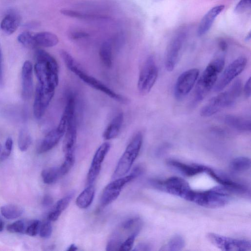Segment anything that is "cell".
<instances>
[{"label": "cell", "instance_id": "6da1fadb", "mask_svg": "<svg viewBox=\"0 0 251 251\" xmlns=\"http://www.w3.org/2000/svg\"><path fill=\"white\" fill-rule=\"evenodd\" d=\"M36 59L34 72L38 83L44 87L55 89L59 81V67L56 60L42 49L36 50Z\"/></svg>", "mask_w": 251, "mask_h": 251}, {"label": "cell", "instance_id": "7a4b0ae2", "mask_svg": "<svg viewBox=\"0 0 251 251\" xmlns=\"http://www.w3.org/2000/svg\"><path fill=\"white\" fill-rule=\"evenodd\" d=\"M60 55L69 70L83 82L91 87L102 92L115 100L122 103L127 102L125 98L116 93L96 78L86 74L69 52L64 50H61Z\"/></svg>", "mask_w": 251, "mask_h": 251}, {"label": "cell", "instance_id": "3957f363", "mask_svg": "<svg viewBox=\"0 0 251 251\" xmlns=\"http://www.w3.org/2000/svg\"><path fill=\"white\" fill-rule=\"evenodd\" d=\"M225 63L224 57L220 56L212 59L207 65L197 82L195 90V101L202 100L214 87L219 75L224 69Z\"/></svg>", "mask_w": 251, "mask_h": 251}, {"label": "cell", "instance_id": "277c9868", "mask_svg": "<svg viewBox=\"0 0 251 251\" xmlns=\"http://www.w3.org/2000/svg\"><path fill=\"white\" fill-rule=\"evenodd\" d=\"M241 90L242 82L237 79L227 90L211 98L201 109V115L210 117L224 108L232 106L239 97Z\"/></svg>", "mask_w": 251, "mask_h": 251}, {"label": "cell", "instance_id": "5b68a950", "mask_svg": "<svg viewBox=\"0 0 251 251\" xmlns=\"http://www.w3.org/2000/svg\"><path fill=\"white\" fill-rule=\"evenodd\" d=\"M232 193L229 189L222 185L206 191L194 190L190 201L205 207L218 208L228 203Z\"/></svg>", "mask_w": 251, "mask_h": 251}, {"label": "cell", "instance_id": "8992f818", "mask_svg": "<svg viewBox=\"0 0 251 251\" xmlns=\"http://www.w3.org/2000/svg\"><path fill=\"white\" fill-rule=\"evenodd\" d=\"M143 135L138 132L132 138L121 157L112 176V179L125 176L130 170L140 151Z\"/></svg>", "mask_w": 251, "mask_h": 251}, {"label": "cell", "instance_id": "52a82bcc", "mask_svg": "<svg viewBox=\"0 0 251 251\" xmlns=\"http://www.w3.org/2000/svg\"><path fill=\"white\" fill-rule=\"evenodd\" d=\"M150 183L157 189L188 201H190L193 192L187 182L177 176H172L164 181L152 179L150 180Z\"/></svg>", "mask_w": 251, "mask_h": 251}, {"label": "cell", "instance_id": "ba28073f", "mask_svg": "<svg viewBox=\"0 0 251 251\" xmlns=\"http://www.w3.org/2000/svg\"><path fill=\"white\" fill-rule=\"evenodd\" d=\"M158 73L154 58L150 55L144 63L139 75L137 86L141 93L146 94L150 91L156 80Z\"/></svg>", "mask_w": 251, "mask_h": 251}, {"label": "cell", "instance_id": "9c48e42d", "mask_svg": "<svg viewBox=\"0 0 251 251\" xmlns=\"http://www.w3.org/2000/svg\"><path fill=\"white\" fill-rule=\"evenodd\" d=\"M247 58L242 56L229 64L217 80L213 87L214 91H222L242 72L247 65Z\"/></svg>", "mask_w": 251, "mask_h": 251}, {"label": "cell", "instance_id": "30bf717a", "mask_svg": "<svg viewBox=\"0 0 251 251\" xmlns=\"http://www.w3.org/2000/svg\"><path fill=\"white\" fill-rule=\"evenodd\" d=\"M209 240L214 246L223 251H247L251 250V242L244 239L227 237L210 233L207 235Z\"/></svg>", "mask_w": 251, "mask_h": 251}, {"label": "cell", "instance_id": "8fae6325", "mask_svg": "<svg viewBox=\"0 0 251 251\" xmlns=\"http://www.w3.org/2000/svg\"><path fill=\"white\" fill-rule=\"evenodd\" d=\"M67 123V116L64 111L57 126L50 131L44 138L37 149L38 153H43L53 148L64 136Z\"/></svg>", "mask_w": 251, "mask_h": 251}, {"label": "cell", "instance_id": "7c38bea8", "mask_svg": "<svg viewBox=\"0 0 251 251\" xmlns=\"http://www.w3.org/2000/svg\"><path fill=\"white\" fill-rule=\"evenodd\" d=\"M199 74L198 69L193 68L184 72L178 76L174 90L177 100H182L188 94L196 83Z\"/></svg>", "mask_w": 251, "mask_h": 251}, {"label": "cell", "instance_id": "4fadbf2b", "mask_svg": "<svg viewBox=\"0 0 251 251\" xmlns=\"http://www.w3.org/2000/svg\"><path fill=\"white\" fill-rule=\"evenodd\" d=\"M55 92V89L44 87L37 84L33 103V114L40 119L45 113Z\"/></svg>", "mask_w": 251, "mask_h": 251}, {"label": "cell", "instance_id": "5bb4252c", "mask_svg": "<svg viewBox=\"0 0 251 251\" xmlns=\"http://www.w3.org/2000/svg\"><path fill=\"white\" fill-rule=\"evenodd\" d=\"M134 179L130 174L115 179L104 188L100 198L102 206H106L114 201L119 196L123 187L127 183Z\"/></svg>", "mask_w": 251, "mask_h": 251}, {"label": "cell", "instance_id": "9a60e30c", "mask_svg": "<svg viewBox=\"0 0 251 251\" xmlns=\"http://www.w3.org/2000/svg\"><path fill=\"white\" fill-rule=\"evenodd\" d=\"M185 36L183 33L177 34L168 45L165 59V68L168 72L174 69L179 60Z\"/></svg>", "mask_w": 251, "mask_h": 251}, {"label": "cell", "instance_id": "2e32d148", "mask_svg": "<svg viewBox=\"0 0 251 251\" xmlns=\"http://www.w3.org/2000/svg\"><path fill=\"white\" fill-rule=\"evenodd\" d=\"M110 147V143L104 142L96 151L87 175V182L88 185L93 184L99 175L101 164L109 151Z\"/></svg>", "mask_w": 251, "mask_h": 251}, {"label": "cell", "instance_id": "e0dca14e", "mask_svg": "<svg viewBox=\"0 0 251 251\" xmlns=\"http://www.w3.org/2000/svg\"><path fill=\"white\" fill-rule=\"evenodd\" d=\"M205 173L222 186L228 188L233 193H243L246 191L244 185L235 181L224 173H221L206 166Z\"/></svg>", "mask_w": 251, "mask_h": 251}, {"label": "cell", "instance_id": "ac0fdd59", "mask_svg": "<svg viewBox=\"0 0 251 251\" xmlns=\"http://www.w3.org/2000/svg\"><path fill=\"white\" fill-rule=\"evenodd\" d=\"M22 96L24 100L30 98L33 88L32 65L29 60L25 61L22 68Z\"/></svg>", "mask_w": 251, "mask_h": 251}, {"label": "cell", "instance_id": "d6986e66", "mask_svg": "<svg viewBox=\"0 0 251 251\" xmlns=\"http://www.w3.org/2000/svg\"><path fill=\"white\" fill-rule=\"evenodd\" d=\"M167 164L171 168L186 176H193L198 174L205 173L206 166L192 164H187L174 159H168Z\"/></svg>", "mask_w": 251, "mask_h": 251}, {"label": "cell", "instance_id": "ffe728a7", "mask_svg": "<svg viewBox=\"0 0 251 251\" xmlns=\"http://www.w3.org/2000/svg\"><path fill=\"white\" fill-rule=\"evenodd\" d=\"M225 8L223 5L215 6L208 10L203 16L198 26L197 34L201 36L205 34L210 29L214 21Z\"/></svg>", "mask_w": 251, "mask_h": 251}, {"label": "cell", "instance_id": "44dd1931", "mask_svg": "<svg viewBox=\"0 0 251 251\" xmlns=\"http://www.w3.org/2000/svg\"><path fill=\"white\" fill-rule=\"evenodd\" d=\"M21 18L15 12L7 14L0 23V28L5 33L10 35L13 33L20 24Z\"/></svg>", "mask_w": 251, "mask_h": 251}, {"label": "cell", "instance_id": "7402d4cb", "mask_svg": "<svg viewBox=\"0 0 251 251\" xmlns=\"http://www.w3.org/2000/svg\"><path fill=\"white\" fill-rule=\"evenodd\" d=\"M225 123L229 127L238 131H251V120L242 117L226 115L225 118Z\"/></svg>", "mask_w": 251, "mask_h": 251}, {"label": "cell", "instance_id": "603a6c76", "mask_svg": "<svg viewBox=\"0 0 251 251\" xmlns=\"http://www.w3.org/2000/svg\"><path fill=\"white\" fill-rule=\"evenodd\" d=\"M124 121L122 113L117 115L110 122L103 131L102 136L105 140L116 138L119 134Z\"/></svg>", "mask_w": 251, "mask_h": 251}, {"label": "cell", "instance_id": "cb8c5ba5", "mask_svg": "<svg viewBox=\"0 0 251 251\" xmlns=\"http://www.w3.org/2000/svg\"><path fill=\"white\" fill-rule=\"evenodd\" d=\"M36 47L38 46L50 48L56 46L59 42L57 35L50 32H41L34 34Z\"/></svg>", "mask_w": 251, "mask_h": 251}, {"label": "cell", "instance_id": "d4e9b609", "mask_svg": "<svg viewBox=\"0 0 251 251\" xmlns=\"http://www.w3.org/2000/svg\"><path fill=\"white\" fill-rule=\"evenodd\" d=\"M74 193H71L59 200L55 204L51 211L48 216V219L51 222L56 221L62 212L68 207L72 198Z\"/></svg>", "mask_w": 251, "mask_h": 251}, {"label": "cell", "instance_id": "484cf974", "mask_svg": "<svg viewBox=\"0 0 251 251\" xmlns=\"http://www.w3.org/2000/svg\"><path fill=\"white\" fill-rule=\"evenodd\" d=\"M95 194V189L93 184L88 185L77 197L75 201L76 205L81 209L88 208L93 202Z\"/></svg>", "mask_w": 251, "mask_h": 251}, {"label": "cell", "instance_id": "4316f807", "mask_svg": "<svg viewBox=\"0 0 251 251\" xmlns=\"http://www.w3.org/2000/svg\"><path fill=\"white\" fill-rule=\"evenodd\" d=\"M231 171L239 173L247 171L251 167V160L245 156H240L234 158L229 165Z\"/></svg>", "mask_w": 251, "mask_h": 251}, {"label": "cell", "instance_id": "83f0119b", "mask_svg": "<svg viewBox=\"0 0 251 251\" xmlns=\"http://www.w3.org/2000/svg\"><path fill=\"white\" fill-rule=\"evenodd\" d=\"M99 55L103 64L107 68H110L112 65V52L111 43L104 42L101 45Z\"/></svg>", "mask_w": 251, "mask_h": 251}, {"label": "cell", "instance_id": "f1b7e54d", "mask_svg": "<svg viewBox=\"0 0 251 251\" xmlns=\"http://www.w3.org/2000/svg\"><path fill=\"white\" fill-rule=\"evenodd\" d=\"M1 215L6 219L13 220L19 218L23 213V209L14 204H7L0 207Z\"/></svg>", "mask_w": 251, "mask_h": 251}, {"label": "cell", "instance_id": "f546056e", "mask_svg": "<svg viewBox=\"0 0 251 251\" xmlns=\"http://www.w3.org/2000/svg\"><path fill=\"white\" fill-rule=\"evenodd\" d=\"M41 176L45 183H54L61 176L59 168L54 167L45 169L42 171Z\"/></svg>", "mask_w": 251, "mask_h": 251}, {"label": "cell", "instance_id": "4dcf8cb0", "mask_svg": "<svg viewBox=\"0 0 251 251\" xmlns=\"http://www.w3.org/2000/svg\"><path fill=\"white\" fill-rule=\"evenodd\" d=\"M185 246V241L183 238L176 235L172 237L168 242L161 249V251H178L181 250Z\"/></svg>", "mask_w": 251, "mask_h": 251}, {"label": "cell", "instance_id": "1f68e13d", "mask_svg": "<svg viewBox=\"0 0 251 251\" xmlns=\"http://www.w3.org/2000/svg\"><path fill=\"white\" fill-rule=\"evenodd\" d=\"M34 33L25 31L18 36V41L25 47L28 49H34L36 47L34 38Z\"/></svg>", "mask_w": 251, "mask_h": 251}, {"label": "cell", "instance_id": "d6a6232c", "mask_svg": "<svg viewBox=\"0 0 251 251\" xmlns=\"http://www.w3.org/2000/svg\"><path fill=\"white\" fill-rule=\"evenodd\" d=\"M31 143V138L29 132L27 129L23 128L19 132L18 137V147L19 149L25 151L30 146Z\"/></svg>", "mask_w": 251, "mask_h": 251}, {"label": "cell", "instance_id": "836d02e7", "mask_svg": "<svg viewBox=\"0 0 251 251\" xmlns=\"http://www.w3.org/2000/svg\"><path fill=\"white\" fill-rule=\"evenodd\" d=\"M75 162V153L65 155V160L59 167L61 176L67 174L73 166Z\"/></svg>", "mask_w": 251, "mask_h": 251}, {"label": "cell", "instance_id": "e575fe53", "mask_svg": "<svg viewBox=\"0 0 251 251\" xmlns=\"http://www.w3.org/2000/svg\"><path fill=\"white\" fill-rule=\"evenodd\" d=\"M61 13L68 17L79 19H94L95 18H100V17L95 15H92L83 13L75 10L70 9H63L61 11Z\"/></svg>", "mask_w": 251, "mask_h": 251}, {"label": "cell", "instance_id": "d590c367", "mask_svg": "<svg viewBox=\"0 0 251 251\" xmlns=\"http://www.w3.org/2000/svg\"><path fill=\"white\" fill-rule=\"evenodd\" d=\"M26 225L23 220H18L7 226V230L11 233H23L25 232Z\"/></svg>", "mask_w": 251, "mask_h": 251}, {"label": "cell", "instance_id": "8d00e7d4", "mask_svg": "<svg viewBox=\"0 0 251 251\" xmlns=\"http://www.w3.org/2000/svg\"><path fill=\"white\" fill-rule=\"evenodd\" d=\"M41 223L38 220H35L29 222L26 226L25 233L30 236H35L39 232Z\"/></svg>", "mask_w": 251, "mask_h": 251}, {"label": "cell", "instance_id": "74e56055", "mask_svg": "<svg viewBox=\"0 0 251 251\" xmlns=\"http://www.w3.org/2000/svg\"><path fill=\"white\" fill-rule=\"evenodd\" d=\"M50 222V221L48 219L41 224L39 234L42 238H48L51 236L52 226Z\"/></svg>", "mask_w": 251, "mask_h": 251}, {"label": "cell", "instance_id": "f35d334b", "mask_svg": "<svg viewBox=\"0 0 251 251\" xmlns=\"http://www.w3.org/2000/svg\"><path fill=\"white\" fill-rule=\"evenodd\" d=\"M251 0H240L235 7L234 12L236 14H242L250 9Z\"/></svg>", "mask_w": 251, "mask_h": 251}, {"label": "cell", "instance_id": "ab89813d", "mask_svg": "<svg viewBox=\"0 0 251 251\" xmlns=\"http://www.w3.org/2000/svg\"><path fill=\"white\" fill-rule=\"evenodd\" d=\"M137 234H132L127 237L123 242L119 250L120 251H130L133 246Z\"/></svg>", "mask_w": 251, "mask_h": 251}, {"label": "cell", "instance_id": "60d3db41", "mask_svg": "<svg viewBox=\"0 0 251 251\" xmlns=\"http://www.w3.org/2000/svg\"><path fill=\"white\" fill-rule=\"evenodd\" d=\"M13 147V140L11 137H8L5 142L4 150L0 156V160L3 161L10 155Z\"/></svg>", "mask_w": 251, "mask_h": 251}, {"label": "cell", "instance_id": "b9f144b4", "mask_svg": "<svg viewBox=\"0 0 251 251\" xmlns=\"http://www.w3.org/2000/svg\"><path fill=\"white\" fill-rule=\"evenodd\" d=\"M144 170L145 168L143 165H138L132 169L130 174L135 179L143 174Z\"/></svg>", "mask_w": 251, "mask_h": 251}, {"label": "cell", "instance_id": "7bdbcfd3", "mask_svg": "<svg viewBox=\"0 0 251 251\" xmlns=\"http://www.w3.org/2000/svg\"><path fill=\"white\" fill-rule=\"evenodd\" d=\"M71 38L74 39H80L87 37V33L81 31H75L71 32L70 34Z\"/></svg>", "mask_w": 251, "mask_h": 251}, {"label": "cell", "instance_id": "ee69618b", "mask_svg": "<svg viewBox=\"0 0 251 251\" xmlns=\"http://www.w3.org/2000/svg\"><path fill=\"white\" fill-rule=\"evenodd\" d=\"M53 199L51 196L49 195H46L43 197L42 200V204L44 206L48 207L51 205L53 203Z\"/></svg>", "mask_w": 251, "mask_h": 251}, {"label": "cell", "instance_id": "f6af8a7d", "mask_svg": "<svg viewBox=\"0 0 251 251\" xmlns=\"http://www.w3.org/2000/svg\"><path fill=\"white\" fill-rule=\"evenodd\" d=\"M151 250V246L146 243H140L138 244L133 250V251H150Z\"/></svg>", "mask_w": 251, "mask_h": 251}, {"label": "cell", "instance_id": "bcb514c9", "mask_svg": "<svg viewBox=\"0 0 251 251\" xmlns=\"http://www.w3.org/2000/svg\"><path fill=\"white\" fill-rule=\"evenodd\" d=\"M244 91L245 96L249 98L251 96V77L246 81L244 88Z\"/></svg>", "mask_w": 251, "mask_h": 251}, {"label": "cell", "instance_id": "7dc6e473", "mask_svg": "<svg viewBox=\"0 0 251 251\" xmlns=\"http://www.w3.org/2000/svg\"><path fill=\"white\" fill-rule=\"evenodd\" d=\"M220 47L221 50L223 51L226 50V48H227L226 43L225 42H224V41H222L220 42Z\"/></svg>", "mask_w": 251, "mask_h": 251}, {"label": "cell", "instance_id": "c3c4849f", "mask_svg": "<svg viewBox=\"0 0 251 251\" xmlns=\"http://www.w3.org/2000/svg\"><path fill=\"white\" fill-rule=\"evenodd\" d=\"M77 250V247L74 244H71L67 250V251H75Z\"/></svg>", "mask_w": 251, "mask_h": 251}, {"label": "cell", "instance_id": "681fc988", "mask_svg": "<svg viewBox=\"0 0 251 251\" xmlns=\"http://www.w3.org/2000/svg\"><path fill=\"white\" fill-rule=\"evenodd\" d=\"M3 85V77L2 73L1 63L0 61V86Z\"/></svg>", "mask_w": 251, "mask_h": 251}, {"label": "cell", "instance_id": "f907efd6", "mask_svg": "<svg viewBox=\"0 0 251 251\" xmlns=\"http://www.w3.org/2000/svg\"><path fill=\"white\" fill-rule=\"evenodd\" d=\"M4 226V223L1 219V218L0 217V231H1L3 229Z\"/></svg>", "mask_w": 251, "mask_h": 251}, {"label": "cell", "instance_id": "816d5d0a", "mask_svg": "<svg viewBox=\"0 0 251 251\" xmlns=\"http://www.w3.org/2000/svg\"><path fill=\"white\" fill-rule=\"evenodd\" d=\"M1 144L0 143V152L1 151Z\"/></svg>", "mask_w": 251, "mask_h": 251}, {"label": "cell", "instance_id": "f5cc1de1", "mask_svg": "<svg viewBox=\"0 0 251 251\" xmlns=\"http://www.w3.org/2000/svg\"><path fill=\"white\" fill-rule=\"evenodd\" d=\"M155 1H161L162 0H154Z\"/></svg>", "mask_w": 251, "mask_h": 251}, {"label": "cell", "instance_id": "db71d44e", "mask_svg": "<svg viewBox=\"0 0 251 251\" xmlns=\"http://www.w3.org/2000/svg\"><path fill=\"white\" fill-rule=\"evenodd\" d=\"M0 61H1L0 51Z\"/></svg>", "mask_w": 251, "mask_h": 251}]
</instances>
